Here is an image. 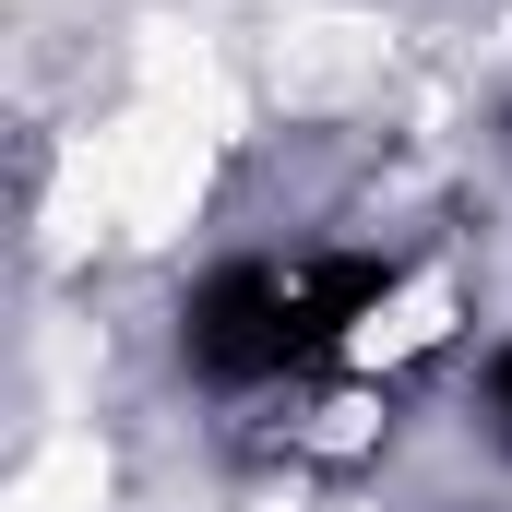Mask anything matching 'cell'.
<instances>
[{
    "mask_svg": "<svg viewBox=\"0 0 512 512\" xmlns=\"http://www.w3.org/2000/svg\"><path fill=\"white\" fill-rule=\"evenodd\" d=\"M179 334H191L203 382H274V370H298V286L262 274V262H227V274L191 286Z\"/></svg>",
    "mask_w": 512,
    "mask_h": 512,
    "instance_id": "cell-1",
    "label": "cell"
},
{
    "mask_svg": "<svg viewBox=\"0 0 512 512\" xmlns=\"http://www.w3.org/2000/svg\"><path fill=\"white\" fill-rule=\"evenodd\" d=\"M382 298H393V262H370V251L310 262V274H298V358H334V346H346Z\"/></svg>",
    "mask_w": 512,
    "mask_h": 512,
    "instance_id": "cell-2",
    "label": "cell"
},
{
    "mask_svg": "<svg viewBox=\"0 0 512 512\" xmlns=\"http://www.w3.org/2000/svg\"><path fill=\"white\" fill-rule=\"evenodd\" d=\"M489 405H501V441H512V346H501V382H489Z\"/></svg>",
    "mask_w": 512,
    "mask_h": 512,
    "instance_id": "cell-3",
    "label": "cell"
}]
</instances>
